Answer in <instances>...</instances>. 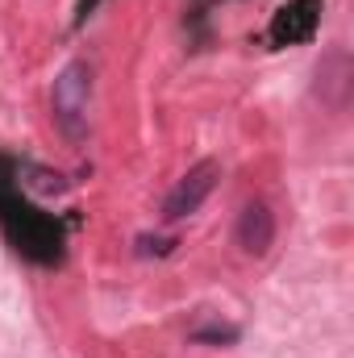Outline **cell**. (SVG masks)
<instances>
[{
	"mask_svg": "<svg viewBox=\"0 0 354 358\" xmlns=\"http://www.w3.org/2000/svg\"><path fill=\"white\" fill-rule=\"evenodd\" d=\"M0 234L8 238V246L17 255H25L29 263H42V267H55L67 246L63 221L55 213H42L29 200L25 183H21V163L8 155H0Z\"/></svg>",
	"mask_w": 354,
	"mask_h": 358,
	"instance_id": "6da1fadb",
	"label": "cell"
},
{
	"mask_svg": "<svg viewBox=\"0 0 354 358\" xmlns=\"http://www.w3.org/2000/svg\"><path fill=\"white\" fill-rule=\"evenodd\" d=\"M88 104H92V63L76 59L59 71V80L50 88V113H55V125L67 142L88 138Z\"/></svg>",
	"mask_w": 354,
	"mask_h": 358,
	"instance_id": "7a4b0ae2",
	"label": "cell"
},
{
	"mask_svg": "<svg viewBox=\"0 0 354 358\" xmlns=\"http://www.w3.org/2000/svg\"><path fill=\"white\" fill-rule=\"evenodd\" d=\"M217 179H221V163H217V159H200L196 167H187L183 179L167 192V200H163V221H183V217H192V213L213 196Z\"/></svg>",
	"mask_w": 354,
	"mask_h": 358,
	"instance_id": "3957f363",
	"label": "cell"
},
{
	"mask_svg": "<svg viewBox=\"0 0 354 358\" xmlns=\"http://www.w3.org/2000/svg\"><path fill=\"white\" fill-rule=\"evenodd\" d=\"M321 8L325 0H288L275 8L271 25H267V42L271 46H304L317 38L321 29Z\"/></svg>",
	"mask_w": 354,
	"mask_h": 358,
	"instance_id": "277c9868",
	"label": "cell"
},
{
	"mask_svg": "<svg viewBox=\"0 0 354 358\" xmlns=\"http://www.w3.org/2000/svg\"><path fill=\"white\" fill-rule=\"evenodd\" d=\"M238 246L250 255V259H263L267 250L275 246V213L267 208L263 200H250L242 213H238Z\"/></svg>",
	"mask_w": 354,
	"mask_h": 358,
	"instance_id": "5b68a950",
	"label": "cell"
},
{
	"mask_svg": "<svg viewBox=\"0 0 354 358\" xmlns=\"http://www.w3.org/2000/svg\"><path fill=\"white\" fill-rule=\"evenodd\" d=\"M242 334L234 329V325H204V329H196L192 334V342H217V346H229V342H238Z\"/></svg>",
	"mask_w": 354,
	"mask_h": 358,
	"instance_id": "8992f818",
	"label": "cell"
},
{
	"mask_svg": "<svg viewBox=\"0 0 354 358\" xmlns=\"http://www.w3.org/2000/svg\"><path fill=\"white\" fill-rule=\"evenodd\" d=\"M138 246H142V255H150V250H155V255H167L176 242H171V238H155V242H150V238H142Z\"/></svg>",
	"mask_w": 354,
	"mask_h": 358,
	"instance_id": "52a82bcc",
	"label": "cell"
},
{
	"mask_svg": "<svg viewBox=\"0 0 354 358\" xmlns=\"http://www.w3.org/2000/svg\"><path fill=\"white\" fill-rule=\"evenodd\" d=\"M96 4H100V0H80V8H76V25H84V21H88L92 13H96Z\"/></svg>",
	"mask_w": 354,
	"mask_h": 358,
	"instance_id": "ba28073f",
	"label": "cell"
}]
</instances>
